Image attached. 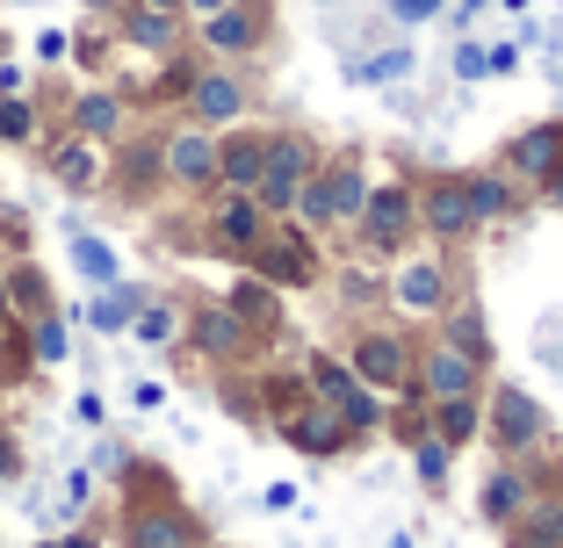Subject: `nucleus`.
I'll list each match as a JSON object with an SVG mask.
<instances>
[{
	"instance_id": "nucleus-5",
	"label": "nucleus",
	"mask_w": 563,
	"mask_h": 548,
	"mask_svg": "<svg viewBox=\"0 0 563 548\" xmlns=\"http://www.w3.org/2000/svg\"><path fill=\"white\" fill-rule=\"evenodd\" d=\"M354 376H362V382H376V390H398V382L412 376V354H405V339L368 333L362 347H354Z\"/></svg>"
},
{
	"instance_id": "nucleus-9",
	"label": "nucleus",
	"mask_w": 563,
	"mask_h": 548,
	"mask_svg": "<svg viewBox=\"0 0 563 548\" xmlns=\"http://www.w3.org/2000/svg\"><path fill=\"white\" fill-rule=\"evenodd\" d=\"M506 159H514V174H528V181H549V167H563V131H556V123H542V131H520Z\"/></svg>"
},
{
	"instance_id": "nucleus-29",
	"label": "nucleus",
	"mask_w": 563,
	"mask_h": 548,
	"mask_svg": "<svg viewBox=\"0 0 563 548\" xmlns=\"http://www.w3.org/2000/svg\"><path fill=\"white\" fill-rule=\"evenodd\" d=\"M30 347H36V361H44V368H58V361H66V325H58V317H36Z\"/></svg>"
},
{
	"instance_id": "nucleus-18",
	"label": "nucleus",
	"mask_w": 563,
	"mask_h": 548,
	"mask_svg": "<svg viewBox=\"0 0 563 548\" xmlns=\"http://www.w3.org/2000/svg\"><path fill=\"white\" fill-rule=\"evenodd\" d=\"M131 317H137V289H117V282H109V297L87 303V325H95V333H123Z\"/></svg>"
},
{
	"instance_id": "nucleus-16",
	"label": "nucleus",
	"mask_w": 563,
	"mask_h": 548,
	"mask_svg": "<svg viewBox=\"0 0 563 548\" xmlns=\"http://www.w3.org/2000/svg\"><path fill=\"white\" fill-rule=\"evenodd\" d=\"M441 297H448V282H441V267H433V260H412L398 275V303H405V311H441Z\"/></svg>"
},
{
	"instance_id": "nucleus-33",
	"label": "nucleus",
	"mask_w": 563,
	"mask_h": 548,
	"mask_svg": "<svg viewBox=\"0 0 563 548\" xmlns=\"http://www.w3.org/2000/svg\"><path fill=\"white\" fill-rule=\"evenodd\" d=\"M131 325H137V339H152V347H159V339H174V311H159V303H152V311H137Z\"/></svg>"
},
{
	"instance_id": "nucleus-27",
	"label": "nucleus",
	"mask_w": 563,
	"mask_h": 548,
	"mask_svg": "<svg viewBox=\"0 0 563 548\" xmlns=\"http://www.w3.org/2000/svg\"><path fill=\"white\" fill-rule=\"evenodd\" d=\"M131 44L166 51V44H174V15H159V8H137V15H131Z\"/></svg>"
},
{
	"instance_id": "nucleus-6",
	"label": "nucleus",
	"mask_w": 563,
	"mask_h": 548,
	"mask_svg": "<svg viewBox=\"0 0 563 548\" xmlns=\"http://www.w3.org/2000/svg\"><path fill=\"white\" fill-rule=\"evenodd\" d=\"M166 174L181 188H210L217 181V137L210 131H181L174 145H166Z\"/></svg>"
},
{
	"instance_id": "nucleus-21",
	"label": "nucleus",
	"mask_w": 563,
	"mask_h": 548,
	"mask_svg": "<svg viewBox=\"0 0 563 548\" xmlns=\"http://www.w3.org/2000/svg\"><path fill=\"white\" fill-rule=\"evenodd\" d=\"M520 505H528V483H520L514 469H498V477H484V513H492V519H514Z\"/></svg>"
},
{
	"instance_id": "nucleus-8",
	"label": "nucleus",
	"mask_w": 563,
	"mask_h": 548,
	"mask_svg": "<svg viewBox=\"0 0 563 548\" xmlns=\"http://www.w3.org/2000/svg\"><path fill=\"white\" fill-rule=\"evenodd\" d=\"M188 109H196L202 123H232L239 109H246V87H239L232 72H202V80L188 87Z\"/></svg>"
},
{
	"instance_id": "nucleus-32",
	"label": "nucleus",
	"mask_w": 563,
	"mask_h": 548,
	"mask_svg": "<svg viewBox=\"0 0 563 548\" xmlns=\"http://www.w3.org/2000/svg\"><path fill=\"white\" fill-rule=\"evenodd\" d=\"M30 131H36L30 101H15V94H8V101H0V137H15V145H22V137H30Z\"/></svg>"
},
{
	"instance_id": "nucleus-4",
	"label": "nucleus",
	"mask_w": 563,
	"mask_h": 548,
	"mask_svg": "<svg viewBox=\"0 0 563 548\" xmlns=\"http://www.w3.org/2000/svg\"><path fill=\"white\" fill-rule=\"evenodd\" d=\"M412 216H419L412 188H376V195L362 202V224H368L376 246H405V238H412Z\"/></svg>"
},
{
	"instance_id": "nucleus-23",
	"label": "nucleus",
	"mask_w": 563,
	"mask_h": 548,
	"mask_svg": "<svg viewBox=\"0 0 563 548\" xmlns=\"http://www.w3.org/2000/svg\"><path fill=\"white\" fill-rule=\"evenodd\" d=\"M73 116H80V137H117L123 101H117V94H87L80 109H73Z\"/></svg>"
},
{
	"instance_id": "nucleus-41",
	"label": "nucleus",
	"mask_w": 563,
	"mask_h": 548,
	"mask_svg": "<svg viewBox=\"0 0 563 548\" xmlns=\"http://www.w3.org/2000/svg\"><path fill=\"white\" fill-rule=\"evenodd\" d=\"M44 548H95V541H87V534H73V541H44Z\"/></svg>"
},
{
	"instance_id": "nucleus-10",
	"label": "nucleus",
	"mask_w": 563,
	"mask_h": 548,
	"mask_svg": "<svg viewBox=\"0 0 563 548\" xmlns=\"http://www.w3.org/2000/svg\"><path fill=\"white\" fill-rule=\"evenodd\" d=\"M419 376H427L433 398H470V390H477V361L455 354V347H433L427 361H419Z\"/></svg>"
},
{
	"instance_id": "nucleus-28",
	"label": "nucleus",
	"mask_w": 563,
	"mask_h": 548,
	"mask_svg": "<svg viewBox=\"0 0 563 548\" xmlns=\"http://www.w3.org/2000/svg\"><path fill=\"white\" fill-rule=\"evenodd\" d=\"M398 72H412V51H383V58H362V66H354V80H368V87H376V80H398Z\"/></svg>"
},
{
	"instance_id": "nucleus-20",
	"label": "nucleus",
	"mask_w": 563,
	"mask_h": 548,
	"mask_svg": "<svg viewBox=\"0 0 563 548\" xmlns=\"http://www.w3.org/2000/svg\"><path fill=\"white\" fill-rule=\"evenodd\" d=\"M51 167H58V181H66V188H95L101 181V159H95V145H87V137H80V145H58V159H51Z\"/></svg>"
},
{
	"instance_id": "nucleus-38",
	"label": "nucleus",
	"mask_w": 563,
	"mask_h": 548,
	"mask_svg": "<svg viewBox=\"0 0 563 548\" xmlns=\"http://www.w3.org/2000/svg\"><path fill=\"white\" fill-rule=\"evenodd\" d=\"M181 8H196V15H217V8H232V0H181Z\"/></svg>"
},
{
	"instance_id": "nucleus-17",
	"label": "nucleus",
	"mask_w": 563,
	"mask_h": 548,
	"mask_svg": "<svg viewBox=\"0 0 563 548\" xmlns=\"http://www.w3.org/2000/svg\"><path fill=\"white\" fill-rule=\"evenodd\" d=\"M217 238H224V246H261V202L232 195L224 210H217Z\"/></svg>"
},
{
	"instance_id": "nucleus-3",
	"label": "nucleus",
	"mask_w": 563,
	"mask_h": 548,
	"mask_svg": "<svg viewBox=\"0 0 563 548\" xmlns=\"http://www.w3.org/2000/svg\"><path fill=\"white\" fill-rule=\"evenodd\" d=\"M311 390H318V404H325V412H340V426H347V433L354 426H376V398H368V390L340 361H311Z\"/></svg>"
},
{
	"instance_id": "nucleus-30",
	"label": "nucleus",
	"mask_w": 563,
	"mask_h": 548,
	"mask_svg": "<svg viewBox=\"0 0 563 548\" xmlns=\"http://www.w3.org/2000/svg\"><path fill=\"white\" fill-rule=\"evenodd\" d=\"M412 462H419V483H433V491H441V483H448V440H419Z\"/></svg>"
},
{
	"instance_id": "nucleus-12",
	"label": "nucleus",
	"mask_w": 563,
	"mask_h": 548,
	"mask_svg": "<svg viewBox=\"0 0 563 548\" xmlns=\"http://www.w3.org/2000/svg\"><path fill=\"white\" fill-rule=\"evenodd\" d=\"M261 152H267V137H232V145H217V181H232V195H253Z\"/></svg>"
},
{
	"instance_id": "nucleus-25",
	"label": "nucleus",
	"mask_w": 563,
	"mask_h": 548,
	"mask_svg": "<svg viewBox=\"0 0 563 548\" xmlns=\"http://www.w3.org/2000/svg\"><path fill=\"white\" fill-rule=\"evenodd\" d=\"M433 426H441L448 448H455V440H470V433H477V398H441V418H433Z\"/></svg>"
},
{
	"instance_id": "nucleus-22",
	"label": "nucleus",
	"mask_w": 563,
	"mask_h": 548,
	"mask_svg": "<svg viewBox=\"0 0 563 548\" xmlns=\"http://www.w3.org/2000/svg\"><path fill=\"white\" fill-rule=\"evenodd\" d=\"M463 202H470V216H506V210H514V195H506V181H498V174H470V181H463Z\"/></svg>"
},
{
	"instance_id": "nucleus-19",
	"label": "nucleus",
	"mask_w": 563,
	"mask_h": 548,
	"mask_svg": "<svg viewBox=\"0 0 563 548\" xmlns=\"http://www.w3.org/2000/svg\"><path fill=\"white\" fill-rule=\"evenodd\" d=\"M196 339H202V354H239V347H246V325H239L232 311H202Z\"/></svg>"
},
{
	"instance_id": "nucleus-24",
	"label": "nucleus",
	"mask_w": 563,
	"mask_h": 548,
	"mask_svg": "<svg viewBox=\"0 0 563 548\" xmlns=\"http://www.w3.org/2000/svg\"><path fill=\"white\" fill-rule=\"evenodd\" d=\"M448 347L470 354V361L484 368V354H492V339H484V317H477V311H455V317H448Z\"/></svg>"
},
{
	"instance_id": "nucleus-11",
	"label": "nucleus",
	"mask_w": 563,
	"mask_h": 548,
	"mask_svg": "<svg viewBox=\"0 0 563 548\" xmlns=\"http://www.w3.org/2000/svg\"><path fill=\"white\" fill-rule=\"evenodd\" d=\"M419 216H427V232H433V238H463L470 224H477V216H470V202H463V181H441V188H427Z\"/></svg>"
},
{
	"instance_id": "nucleus-26",
	"label": "nucleus",
	"mask_w": 563,
	"mask_h": 548,
	"mask_svg": "<svg viewBox=\"0 0 563 548\" xmlns=\"http://www.w3.org/2000/svg\"><path fill=\"white\" fill-rule=\"evenodd\" d=\"M73 267H80L87 282H117V253L101 246V238H73Z\"/></svg>"
},
{
	"instance_id": "nucleus-39",
	"label": "nucleus",
	"mask_w": 563,
	"mask_h": 548,
	"mask_svg": "<svg viewBox=\"0 0 563 548\" xmlns=\"http://www.w3.org/2000/svg\"><path fill=\"white\" fill-rule=\"evenodd\" d=\"M542 188H549V202H563V167H549V181H542Z\"/></svg>"
},
{
	"instance_id": "nucleus-2",
	"label": "nucleus",
	"mask_w": 563,
	"mask_h": 548,
	"mask_svg": "<svg viewBox=\"0 0 563 548\" xmlns=\"http://www.w3.org/2000/svg\"><path fill=\"white\" fill-rule=\"evenodd\" d=\"M368 202V188H362V167H332V174H318V181H303L297 188V210L311 216V224H332V216H354Z\"/></svg>"
},
{
	"instance_id": "nucleus-40",
	"label": "nucleus",
	"mask_w": 563,
	"mask_h": 548,
	"mask_svg": "<svg viewBox=\"0 0 563 548\" xmlns=\"http://www.w3.org/2000/svg\"><path fill=\"white\" fill-rule=\"evenodd\" d=\"M137 8H159V15H174V8H181V0H137Z\"/></svg>"
},
{
	"instance_id": "nucleus-42",
	"label": "nucleus",
	"mask_w": 563,
	"mask_h": 548,
	"mask_svg": "<svg viewBox=\"0 0 563 548\" xmlns=\"http://www.w3.org/2000/svg\"><path fill=\"white\" fill-rule=\"evenodd\" d=\"M0 325H8V282H0Z\"/></svg>"
},
{
	"instance_id": "nucleus-36",
	"label": "nucleus",
	"mask_w": 563,
	"mask_h": 548,
	"mask_svg": "<svg viewBox=\"0 0 563 548\" xmlns=\"http://www.w3.org/2000/svg\"><path fill=\"white\" fill-rule=\"evenodd\" d=\"M15 469H22V455H15V440L0 433V477H15Z\"/></svg>"
},
{
	"instance_id": "nucleus-37",
	"label": "nucleus",
	"mask_w": 563,
	"mask_h": 548,
	"mask_svg": "<svg viewBox=\"0 0 563 548\" xmlns=\"http://www.w3.org/2000/svg\"><path fill=\"white\" fill-rule=\"evenodd\" d=\"M433 8H441V0H398V15H405V22H419V15H433Z\"/></svg>"
},
{
	"instance_id": "nucleus-34",
	"label": "nucleus",
	"mask_w": 563,
	"mask_h": 548,
	"mask_svg": "<svg viewBox=\"0 0 563 548\" xmlns=\"http://www.w3.org/2000/svg\"><path fill=\"white\" fill-rule=\"evenodd\" d=\"M232 317H261V325H267V317H275V303H267L261 289L246 282V289H239V311H232Z\"/></svg>"
},
{
	"instance_id": "nucleus-35",
	"label": "nucleus",
	"mask_w": 563,
	"mask_h": 548,
	"mask_svg": "<svg viewBox=\"0 0 563 548\" xmlns=\"http://www.w3.org/2000/svg\"><path fill=\"white\" fill-rule=\"evenodd\" d=\"M455 72H463V80H484V72H492V51L463 44V58H455Z\"/></svg>"
},
{
	"instance_id": "nucleus-15",
	"label": "nucleus",
	"mask_w": 563,
	"mask_h": 548,
	"mask_svg": "<svg viewBox=\"0 0 563 548\" xmlns=\"http://www.w3.org/2000/svg\"><path fill=\"white\" fill-rule=\"evenodd\" d=\"M202 36H210L217 51H253L261 44V15H253V8H217V15H202Z\"/></svg>"
},
{
	"instance_id": "nucleus-13",
	"label": "nucleus",
	"mask_w": 563,
	"mask_h": 548,
	"mask_svg": "<svg viewBox=\"0 0 563 548\" xmlns=\"http://www.w3.org/2000/svg\"><path fill=\"white\" fill-rule=\"evenodd\" d=\"M282 433H289V440H297L303 455H332V448H347V426H340V412H325V404H318V412H297Z\"/></svg>"
},
{
	"instance_id": "nucleus-7",
	"label": "nucleus",
	"mask_w": 563,
	"mask_h": 548,
	"mask_svg": "<svg viewBox=\"0 0 563 548\" xmlns=\"http://www.w3.org/2000/svg\"><path fill=\"white\" fill-rule=\"evenodd\" d=\"M492 433H498V448H528L534 433H542V404H534L528 390H498L492 398Z\"/></svg>"
},
{
	"instance_id": "nucleus-1",
	"label": "nucleus",
	"mask_w": 563,
	"mask_h": 548,
	"mask_svg": "<svg viewBox=\"0 0 563 548\" xmlns=\"http://www.w3.org/2000/svg\"><path fill=\"white\" fill-rule=\"evenodd\" d=\"M303 181H311V145H303V137H267V152H261V181H253V202H261V210H289Z\"/></svg>"
},
{
	"instance_id": "nucleus-14",
	"label": "nucleus",
	"mask_w": 563,
	"mask_h": 548,
	"mask_svg": "<svg viewBox=\"0 0 563 548\" xmlns=\"http://www.w3.org/2000/svg\"><path fill=\"white\" fill-rule=\"evenodd\" d=\"M131 548H196V519L188 513H137Z\"/></svg>"
},
{
	"instance_id": "nucleus-31",
	"label": "nucleus",
	"mask_w": 563,
	"mask_h": 548,
	"mask_svg": "<svg viewBox=\"0 0 563 548\" xmlns=\"http://www.w3.org/2000/svg\"><path fill=\"white\" fill-rule=\"evenodd\" d=\"M267 275H282V282H303V275H311V260H303V246H267Z\"/></svg>"
}]
</instances>
